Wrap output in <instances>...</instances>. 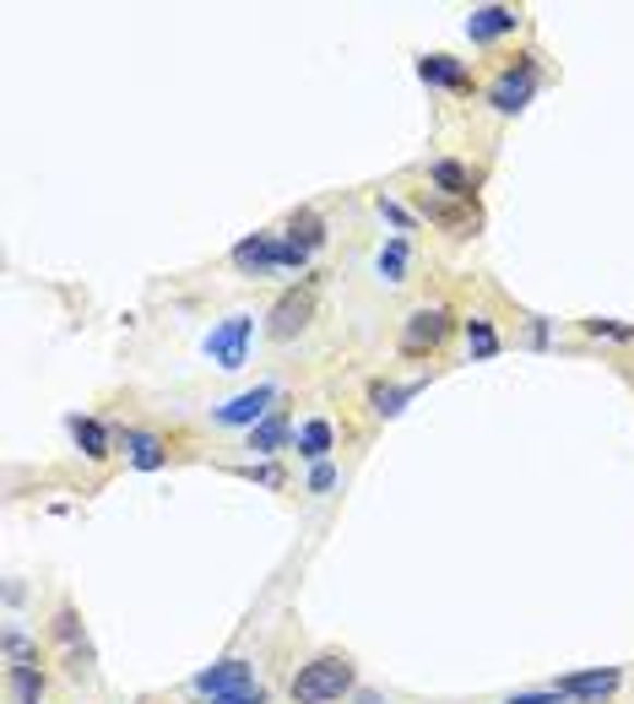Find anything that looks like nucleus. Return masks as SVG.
Instances as JSON below:
<instances>
[{
  "label": "nucleus",
  "instance_id": "obj_17",
  "mask_svg": "<svg viewBox=\"0 0 634 704\" xmlns=\"http://www.w3.org/2000/svg\"><path fill=\"white\" fill-rule=\"evenodd\" d=\"M288 234H294V244H299V250H310V255L325 244V223H320V212H310V206H304V212H294Z\"/></svg>",
  "mask_w": 634,
  "mask_h": 704
},
{
  "label": "nucleus",
  "instance_id": "obj_7",
  "mask_svg": "<svg viewBox=\"0 0 634 704\" xmlns=\"http://www.w3.org/2000/svg\"><path fill=\"white\" fill-rule=\"evenodd\" d=\"M250 689H261L250 661H217V667L195 672V694H206V700H223V694H250Z\"/></svg>",
  "mask_w": 634,
  "mask_h": 704
},
{
  "label": "nucleus",
  "instance_id": "obj_21",
  "mask_svg": "<svg viewBox=\"0 0 634 704\" xmlns=\"http://www.w3.org/2000/svg\"><path fill=\"white\" fill-rule=\"evenodd\" d=\"M402 272H407V239L396 234V239L380 250V277H385V282H402Z\"/></svg>",
  "mask_w": 634,
  "mask_h": 704
},
{
  "label": "nucleus",
  "instance_id": "obj_22",
  "mask_svg": "<svg viewBox=\"0 0 634 704\" xmlns=\"http://www.w3.org/2000/svg\"><path fill=\"white\" fill-rule=\"evenodd\" d=\"M467 342H472L477 358H493V353H499V336H493L488 320H467Z\"/></svg>",
  "mask_w": 634,
  "mask_h": 704
},
{
  "label": "nucleus",
  "instance_id": "obj_25",
  "mask_svg": "<svg viewBox=\"0 0 634 704\" xmlns=\"http://www.w3.org/2000/svg\"><path fill=\"white\" fill-rule=\"evenodd\" d=\"M380 212H385V217H391L396 228H412V217H407V212H402L396 201H385V195H380Z\"/></svg>",
  "mask_w": 634,
  "mask_h": 704
},
{
  "label": "nucleus",
  "instance_id": "obj_8",
  "mask_svg": "<svg viewBox=\"0 0 634 704\" xmlns=\"http://www.w3.org/2000/svg\"><path fill=\"white\" fill-rule=\"evenodd\" d=\"M272 402H277V385H255V391L234 396L228 407H217V422H223V428H255Z\"/></svg>",
  "mask_w": 634,
  "mask_h": 704
},
{
  "label": "nucleus",
  "instance_id": "obj_20",
  "mask_svg": "<svg viewBox=\"0 0 634 704\" xmlns=\"http://www.w3.org/2000/svg\"><path fill=\"white\" fill-rule=\"evenodd\" d=\"M125 444H131V461H136L142 472H158L163 466V444L153 433H125Z\"/></svg>",
  "mask_w": 634,
  "mask_h": 704
},
{
  "label": "nucleus",
  "instance_id": "obj_15",
  "mask_svg": "<svg viewBox=\"0 0 634 704\" xmlns=\"http://www.w3.org/2000/svg\"><path fill=\"white\" fill-rule=\"evenodd\" d=\"M423 217H434V223H440V228H451V234H472L477 228V212L451 206V201H429V195H423Z\"/></svg>",
  "mask_w": 634,
  "mask_h": 704
},
{
  "label": "nucleus",
  "instance_id": "obj_26",
  "mask_svg": "<svg viewBox=\"0 0 634 704\" xmlns=\"http://www.w3.org/2000/svg\"><path fill=\"white\" fill-rule=\"evenodd\" d=\"M55 634H60V640H76V612H71V607L55 618Z\"/></svg>",
  "mask_w": 634,
  "mask_h": 704
},
{
  "label": "nucleus",
  "instance_id": "obj_6",
  "mask_svg": "<svg viewBox=\"0 0 634 704\" xmlns=\"http://www.w3.org/2000/svg\"><path fill=\"white\" fill-rule=\"evenodd\" d=\"M619 667H591V672H570V678H559L553 683V694L559 700H581V704H602L619 694Z\"/></svg>",
  "mask_w": 634,
  "mask_h": 704
},
{
  "label": "nucleus",
  "instance_id": "obj_14",
  "mask_svg": "<svg viewBox=\"0 0 634 704\" xmlns=\"http://www.w3.org/2000/svg\"><path fill=\"white\" fill-rule=\"evenodd\" d=\"M283 444H288V418H283V413H272V418H261L250 428V450H255V455H277Z\"/></svg>",
  "mask_w": 634,
  "mask_h": 704
},
{
  "label": "nucleus",
  "instance_id": "obj_16",
  "mask_svg": "<svg viewBox=\"0 0 634 704\" xmlns=\"http://www.w3.org/2000/svg\"><path fill=\"white\" fill-rule=\"evenodd\" d=\"M71 433H76V444H82L87 461H104V455H109V428H104V422L71 418Z\"/></svg>",
  "mask_w": 634,
  "mask_h": 704
},
{
  "label": "nucleus",
  "instance_id": "obj_13",
  "mask_svg": "<svg viewBox=\"0 0 634 704\" xmlns=\"http://www.w3.org/2000/svg\"><path fill=\"white\" fill-rule=\"evenodd\" d=\"M418 76H423L429 87H467V71H462V60H451V55H423V60H418Z\"/></svg>",
  "mask_w": 634,
  "mask_h": 704
},
{
  "label": "nucleus",
  "instance_id": "obj_2",
  "mask_svg": "<svg viewBox=\"0 0 634 704\" xmlns=\"http://www.w3.org/2000/svg\"><path fill=\"white\" fill-rule=\"evenodd\" d=\"M310 314H315V282H304V287H288V293L272 303V314H266V336H277V342H294V336L310 325Z\"/></svg>",
  "mask_w": 634,
  "mask_h": 704
},
{
  "label": "nucleus",
  "instance_id": "obj_4",
  "mask_svg": "<svg viewBox=\"0 0 634 704\" xmlns=\"http://www.w3.org/2000/svg\"><path fill=\"white\" fill-rule=\"evenodd\" d=\"M531 93H537V65H531V60H521L515 71H504V76L488 82V104H493L499 115H521V109L531 104Z\"/></svg>",
  "mask_w": 634,
  "mask_h": 704
},
{
  "label": "nucleus",
  "instance_id": "obj_12",
  "mask_svg": "<svg viewBox=\"0 0 634 704\" xmlns=\"http://www.w3.org/2000/svg\"><path fill=\"white\" fill-rule=\"evenodd\" d=\"M423 391V380H412V385H385V380H374L369 385V407L380 413V418H396V413H407V402Z\"/></svg>",
  "mask_w": 634,
  "mask_h": 704
},
{
  "label": "nucleus",
  "instance_id": "obj_1",
  "mask_svg": "<svg viewBox=\"0 0 634 704\" xmlns=\"http://www.w3.org/2000/svg\"><path fill=\"white\" fill-rule=\"evenodd\" d=\"M352 689V661L347 656H315L294 678V704H331Z\"/></svg>",
  "mask_w": 634,
  "mask_h": 704
},
{
  "label": "nucleus",
  "instance_id": "obj_19",
  "mask_svg": "<svg viewBox=\"0 0 634 704\" xmlns=\"http://www.w3.org/2000/svg\"><path fill=\"white\" fill-rule=\"evenodd\" d=\"M11 694H16V704H38L44 700V678H38V667H11Z\"/></svg>",
  "mask_w": 634,
  "mask_h": 704
},
{
  "label": "nucleus",
  "instance_id": "obj_18",
  "mask_svg": "<svg viewBox=\"0 0 634 704\" xmlns=\"http://www.w3.org/2000/svg\"><path fill=\"white\" fill-rule=\"evenodd\" d=\"M325 450H331V422L325 418H310L304 428H299V455H310V461H325Z\"/></svg>",
  "mask_w": 634,
  "mask_h": 704
},
{
  "label": "nucleus",
  "instance_id": "obj_28",
  "mask_svg": "<svg viewBox=\"0 0 634 704\" xmlns=\"http://www.w3.org/2000/svg\"><path fill=\"white\" fill-rule=\"evenodd\" d=\"M510 704H559V694H515Z\"/></svg>",
  "mask_w": 634,
  "mask_h": 704
},
{
  "label": "nucleus",
  "instance_id": "obj_11",
  "mask_svg": "<svg viewBox=\"0 0 634 704\" xmlns=\"http://www.w3.org/2000/svg\"><path fill=\"white\" fill-rule=\"evenodd\" d=\"M515 11L510 5H477L472 16H467V38L472 44H493V38H504V33H515Z\"/></svg>",
  "mask_w": 634,
  "mask_h": 704
},
{
  "label": "nucleus",
  "instance_id": "obj_3",
  "mask_svg": "<svg viewBox=\"0 0 634 704\" xmlns=\"http://www.w3.org/2000/svg\"><path fill=\"white\" fill-rule=\"evenodd\" d=\"M451 309H440V303H429V309H418V314H407V325H402V353L407 358H423V353H434L445 336H451Z\"/></svg>",
  "mask_w": 634,
  "mask_h": 704
},
{
  "label": "nucleus",
  "instance_id": "obj_23",
  "mask_svg": "<svg viewBox=\"0 0 634 704\" xmlns=\"http://www.w3.org/2000/svg\"><path fill=\"white\" fill-rule=\"evenodd\" d=\"M586 331H591V336H619V342H634V325H619V320H602V314H597V320H586Z\"/></svg>",
  "mask_w": 634,
  "mask_h": 704
},
{
  "label": "nucleus",
  "instance_id": "obj_9",
  "mask_svg": "<svg viewBox=\"0 0 634 704\" xmlns=\"http://www.w3.org/2000/svg\"><path fill=\"white\" fill-rule=\"evenodd\" d=\"M283 250L288 244H277L272 234H255V239L234 244V266L239 272H283Z\"/></svg>",
  "mask_w": 634,
  "mask_h": 704
},
{
  "label": "nucleus",
  "instance_id": "obj_5",
  "mask_svg": "<svg viewBox=\"0 0 634 704\" xmlns=\"http://www.w3.org/2000/svg\"><path fill=\"white\" fill-rule=\"evenodd\" d=\"M250 331H255V320H250V314H228V320L206 336L212 363H217V369H239V363H244V353H250Z\"/></svg>",
  "mask_w": 634,
  "mask_h": 704
},
{
  "label": "nucleus",
  "instance_id": "obj_24",
  "mask_svg": "<svg viewBox=\"0 0 634 704\" xmlns=\"http://www.w3.org/2000/svg\"><path fill=\"white\" fill-rule=\"evenodd\" d=\"M331 482H336V466H331V461H320L315 472H310V493H325Z\"/></svg>",
  "mask_w": 634,
  "mask_h": 704
},
{
  "label": "nucleus",
  "instance_id": "obj_10",
  "mask_svg": "<svg viewBox=\"0 0 634 704\" xmlns=\"http://www.w3.org/2000/svg\"><path fill=\"white\" fill-rule=\"evenodd\" d=\"M429 179H434V190H445L451 201H472V190H477V168L456 163V157H434V163H429Z\"/></svg>",
  "mask_w": 634,
  "mask_h": 704
},
{
  "label": "nucleus",
  "instance_id": "obj_27",
  "mask_svg": "<svg viewBox=\"0 0 634 704\" xmlns=\"http://www.w3.org/2000/svg\"><path fill=\"white\" fill-rule=\"evenodd\" d=\"M206 704H266V694L250 689V694H223V700H206Z\"/></svg>",
  "mask_w": 634,
  "mask_h": 704
}]
</instances>
